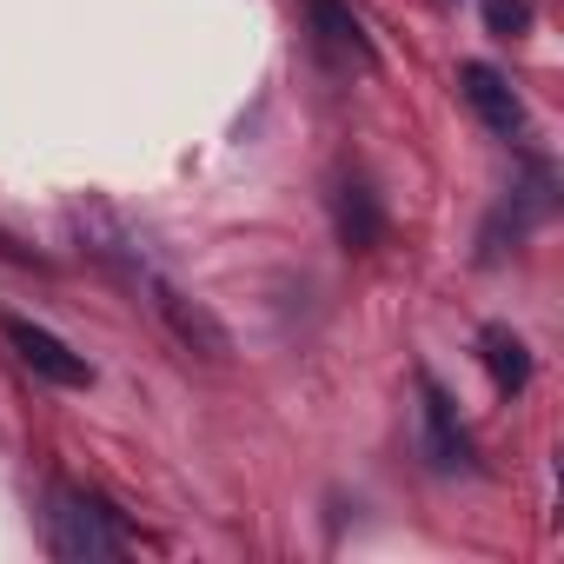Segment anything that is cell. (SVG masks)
<instances>
[{
  "instance_id": "1",
  "label": "cell",
  "mask_w": 564,
  "mask_h": 564,
  "mask_svg": "<svg viewBox=\"0 0 564 564\" xmlns=\"http://www.w3.org/2000/svg\"><path fill=\"white\" fill-rule=\"evenodd\" d=\"M0 339H8V346H14V359H21L34 379H47V386H67V392L94 386V366H87L67 339H54L47 326H34V319H21V313L0 319Z\"/></svg>"
},
{
  "instance_id": "2",
  "label": "cell",
  "mask_w": 564,
  "mask_h": 564,
  "mask_svg": "<svg viewBox=\"0 0 564 564\" xmlns=\"http://www.w3.org/2000/svg\"><path fill=\"white\" fill-rule=\"evenodd\" d=\"M54 551L61 557H113L120 551V531L107 524V511L80 491H61L54 505Z\"/></svg>"
},
{
  "instance_id": "3",
  "label": "cell",
  "mask_w": 564,
  "mask_h": 564,
  "mask_svg": "<svg viewBox=\"0 0 564 564\" xmlns=\"http://www.w3.org/2000/svg\"><path fill=\"white\" fill-rule=\"evenodd\" d=\"M458 94H465V107L491 127V133H518L524 127V107H518V94H511V80L498 74V67H485V61H465L458 67Z\"/></svg>"
},
{
  "instance_id": "4",
  "label": "cell",
  "mask_w": 564,
  "mask_h": 564,
  "mask_svg": "<svg viewBox=\"0 0 564 564\" xmlns=\"http://www.w3.org/2000/svg\"><path fill=\"white\" fill-rule=\"evenodd\" d=\"M153 306L166 313V326H173V333H180L186 346H199L206 359H226V333L213 326V313H206V306H193V300H180L173 286H153Z\"/></svg>"
},
{
  "instance_id": "5",
  "label": "cell",
  "mask_w": 564,
  "mask_h": 564,
  "mask_svg": "<svg viewBox=\"0 0 564 564\" xmlns=\"http://www.w3.org/2000/svg\"><path fill=\"white\" fill-rule=\"evenodd\" d=\"M425 445H432V465H445V471H458V465H471V445H465V432H458V412H452V399L425 379Z\"/></svg>"
},
{
  "instance_id": "6",
  "label": "cell",
  "mask_w": 564,
  "mask_h": 564,
  "mask_svg": "<svg viewBox=\"0 0 564 564\" xmlns=\"http://www.w3.org/2000/svg\"><path fill=\"white\" fill-rule=\"evenodd\" d=\"M478 359H485V372L498 379V392H518V386L531 379V352H524V339H518L511 326H485V333H478Z\"/></svg>"
},
{
  "instance_id": "7",
  "label": "cell",
  "mask_w": 564,
  "mask_h": 564,
  "mask_svg": "<svg viewBox=\"0 0 564 564\" xmlns=\"http://www.w3.org/2000/svg\"><path fill=\"white\" fill-rule=\"evenodd\" d=\"M306 14H313V34L326 41V47H339V54H372L366 47V28H359V14L346 8V0H306Z\"/></svg>"
},
{
  "instance_id": "8",
  "label": "cell",
  "mask_w": 564,
  "mask_h": 564,
  "mask_svg": "<svg viewBox=\"0 0 564 564\" xmlns=\"http://www.w3.org/2000/svg\"><path fill=\"white\" fill-rule=\"evenodd\" d=\"M339 239L346 246H379V206H372V193L359 180L339 186Z\"/></svg>"
},
{
  "instance_id": "9",
  "label": "cell",
  "mask_w": 564,
  "mask_h": 564,
  "mask_svg": "<svg viewBox=\"0 0 564 564\" xmlns=\"http://www.w3.org/2000/svg\"><path fill=\"white\" fill-rule=\"evenodd\" d=\"M485 28L498 41H524L531 34V0H485Z\"/></svg>"
}]
</instances>
